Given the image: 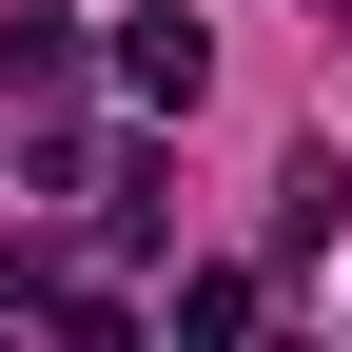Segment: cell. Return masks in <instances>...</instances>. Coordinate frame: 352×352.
Segmentation results:
<instances>
[{"instance_id":"cell-1","label":"cell","mask_w":352,"mask_h":352,"mask_svg":"<svg viewBox=\"0 0 352 352\" xmlns=\"http://www.w3.org/2000/svg\"><path fill=\"white\" fill-rule=\"evenodd\" d=\"M118 98H138V118H196V98H215V39L176 20V0H138V20H118Z\"/></svg>"},{"instance_id":"cell-2","label":"cell","mask_w":352,"mask_h":352,"mask_svg":"<svg viewBox=\"0 0 352 352\" xmlns=\"http://www.w3.org/2000/svg\"><path fill=\"white\" fill-rule=\"evenodd\" d=\"M98 59H118V39H98V20H59V0H39V20L0 39V98H20V118H78V78H98Z\"/></svg>"},{"instance_id":"cell-3","label":"cell","mask_w":352,"mask_h":352,"mask_svg":"<svg viewBox=\"0 0 352 352\" xmlns=\"http://www.w3.org/2000/svg\"><path fill=\"white\" fill-rule=\"evenodd\" d=\"M274 235L314 254V235H352V157H294V196H274Z\"/></svg>"}]
</instances>
